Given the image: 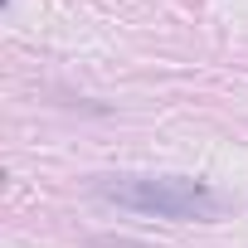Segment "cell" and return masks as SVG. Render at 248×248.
I'll list each match as a JSON object with an SVG mask.
<instances>
[{
  "label": "cell",
  "mask_w": 248,
  "mask_h": 248,
  "mask_svg": "<svg viewBox=\"0 0 248 248\" xmlns=\"http://www.w3.org/2000/svg\"><path fill=\"white\" fill-rule=\"evenodd\" d=\"M93 190L122 209L156 214V219H219L229 209L224 195H214L204 180H185V175H107Z\"/></svg>",
  "instance_id": "obj_1"
}]
</instances>
